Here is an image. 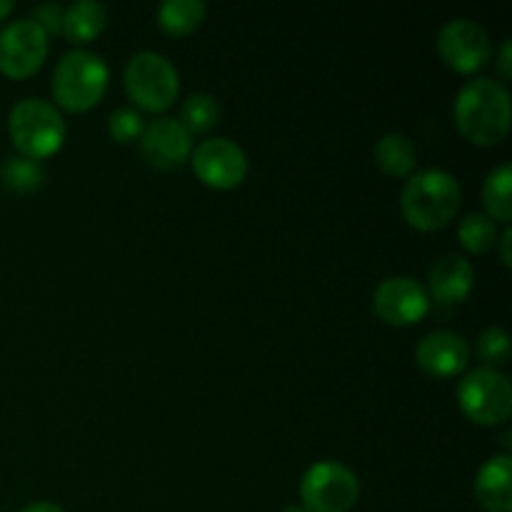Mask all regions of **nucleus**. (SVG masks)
<instances>
[{
  "label": "nucleus",
  "instance_id": "1",
  "mask_svg": "<svg viewBox=\"0 0 512 512\" xmlns=\"http://www.w3.org/2000/svg\"><path fill=\"white\" fill-rule=\"evenodd\" d=\"M455 123L478 145H495L510 130V93L493 78H473L455 95Z\"/></svg>",
  "mask_w": 512,
  "mask_h": 512
},
{
  "label": "nucleus",
  "instance_id": "2",
  "mask_svg": "<svg viewBox=\"0 0 512 512\" xmlns=\"http://www.w3.org/2000/svg\"><path fill=\"white\" fill-rule=\"evenodd\" d=\"M460 190L458 178L443 168H425L410 175L400 193V208L405 220L418 230H438L458 213Z\"/></svg>",
  "mask_w": 512,
  "mask_h": 512
},
{
  "label": "nucleus",
  "instance_id": "3",
  "mask_svg": "<svg viewBox=\"0 0 512 512\" xmlns=\"http://www.w3.org/2000/svg\"><path fill=\"white\" fill-rule=\"evenodd\" d=\"M108 65L98 53L85 48H73L55 63L53 88L55 100L68 110H88L103 98L108 88Z\"/></svg>",
  "mask_w": 512,
  "mask_h": 512
},
{
  "label": "nucleus",
  "instance_id": "4",
  "mask_svg": "<svg viewBox=\"0 0 512 512\" xmlns=\"http://www.w3.org/2000/svg\"><path fill=\"white\" fill-rule=\"evenodd\" d=\"M8 130L15 148L33 160L58 153L68 133L60 110L43 98L18 100L10 108Z\"/></svg>",
  "mask_w": 512,
  "mask_h": 512
},
{
  "label": "nucleus",
  "instance_id": "5",
  "mask_svg": "<svg viewBox=\"0 0 512 512\" xmlns=\"http://www.w3.org/2000/svg\"><path fill=\"white\" fill-rule=\"evenodd\" d=\"M130 100L143 110H165L178 98L180 78L175 65L155 50H140L128 60L123 73Z\"/></svg>",
  "mask_w": 512,
  "mask_h": 512
},
{
  "label": "nucleus",
  "instance_id": "6",
  "mask_svg": "<svg viewBox=\"0 0 512 512\" xmlns=\"http://www.w3.org/2000/svg\"><path fill=\"white\" fill-rule=\"evenodd\" d=\"M360 480L345 463L320 460L305 470L300 498L308 512H348L358 503Z\"/></svg>",
  "mask_w": 512,
  "mask_h": 512
},
{
  "label": "nucleus",
  "instance_id": "7",
  "mask_svg": "<svg viewBox=\"0 0 512 512\" xmlns=\"http://www.w3.org/2000/svg\"><path fill=\"white\" fill-rule=\"evenodd\" d=\"M458 403L470 420L498 425L512 410V385L498 368H475L458 383Z\"/></svg>",
  "mask_w": 512,
  "mask_h": 512
},
{
  "label": "nucleus",
  "instance_id": "8",
  "mask_svg": "<svg viewBox=\"0 0 512 512\" xmlns=\"http://www.w3.org/2000/svg\"><path fill=\"white\" fill-rule=\"evenodd\" d=\"M48 55V33L33 18H20L0 30V73L28 78Z\"/></svg>",
  "mask_w": 512,
  "mask_h": 512
},
{
  "label": "nucleus",
  "instance_id": "9",
  "mask_svg": "<svg viewBox=\"0 0 512 512\" xmlns=\"http://www.w3.org/2000/svg\"><path fill=\"white\" fill-rule=\"evenodd\" d=\"M440 58L458 73H473L488 63L493 53L490 35L478 20L453 18L438 33Z\"/></svg>",
  "mask_w": 512,
  "mask_h": 512
},
{
  "label": "nucleus",
  "instance_id": "10",
  "mask_svg": "<svg viewBox=\"0 0 512 512\" xmlns=\"http://www.w3.org/2000/svg\"><path fill=\"white\" fill-rule=\"evenodd\" d=\"M193 170L210 188L228 190L248 175V155L230 138L200 140L193 150Z\"/></svg>",
  "mask_w": 512,
  "mask_h": 512
},
{
  "label": "nucleus",
  "instance_id": "11",
  "mask_svg": "<svg viewBox=\"0 0 512 512\" xmlns=\"http://www.w3.org/2000/svg\"><path fill=\"white\" fill-rule=\"evenodd\" d=\"M373 308L388 325H413L430 310V293L410 275H390L375 288Z\"/></svg>",
  "mask_w": 512,
  "mask_h": 512
},
{
  "label": "nucleus",
  "instance_id": "12",
  "mask_svg": "<svg viewBox=\"0 0 512 512\" xmlns=\"http://www.w3.org/2000/svg\"><path fill=\"white\" fill-rule=\"evenodd\" d=\"M140 153L155 168H178L193 153V135L178 118L160 115L143 128Z\"/></svg>",
  "mask_w": 512,
  "mask_h": 512
},
{
  "label": "nucleus",
  "instance_id": "13",
  "mask_svg": "<svg viewBox=\"0 0 512 512\" xmlns=\"http://www.w3.org/2000/svg\"><path fill=\"white\" fill-rule=\"evenodd\" d=\"M415 360L433 378H455L470 363V345L455 330H433L420 338Z\"/></svg>",
  "mask_w": 512,
  "mask_h": 512
},
{
  "label": "nucleus",
  "instance_id": "14",
  "mask_svg": "<svg viewBox=\"0 0 512 512\" xmlns=\"http://www.w3.org/2000/svg\"><path fill=\"white\" fill-rule=\"evenodd\" d=\"M428 283L440 303H463L475 288V268L465 255H443L430 265Z\"/></svg>",
  "mask_w": 512,
  "mask_h": 512
},
{
  "label": "nucleus",
  "instance_id": "15",
  "mask_svg": "<svg viewBox=\"0 0 512 512\" xmlns=\"http://www.w3.org/2000/svg\"><path fill=\"white\" fill-rule=\"evenodd\" d=\"M512 458L493 455L475 475V498L488 512H512Z\"/></svg>",
  "mask_w": 512,
  "mask_h": 512
},
{
  "label": "nucleus",
  "instance_id": "16",
  "mask_svg": "<svg viewBox=\"0 0 512 512\" xmlns=\"http://www.w3.org/2000/svg\"><path fill=\"white\" fill-rule=\"evenodd\" d=\"M108 23V10L98 0H78L63 15V33L73 43H90L95 35L103 33Z\"/></svg>",
  "mask_w": 512,
  "mask_h": 512
},
{
  "label": "nucleus",
  "instance_id": "17",
  "mask_svg": "<svg viewBox=\"0 0 512 512\" xmlns=\"http://www.w3.org/2000/svg\"><path fill=\"white\" fill-rule=\"evenodd\" d=\"M415 145L408 135L403 133H385L375 143V163L385 170L388 175L403 178L415 168Z\"/></svg>",
  "mask_w": 512,
  "mask_h": 512
},
{
  "label": "nucleus",
  "instance_id": "18",
  "mask_svg": "<svg viewBox=\"0 0 512 512\" xmlns=\"http://www.w3.org/2000/svg\"><path fill=\"white\" fill-rule=\"evenodd\" d=\"M510 188H512L510 163H500L498 168H493L488 175H485L483 203H485V208H488L490 218L500 220V223H505V225H510V220H512Z\"/></svg>",
  "mask_w": 512,
  "mask_h": 512
},
{
  "label": "nucleus",
  "instance_id": "19",
  "mask_svg": "<svg viewBox=\"0 0 512 512\" xmlns=\"http://www.w3.org/2000/svg\"><path fill=\"white\" fill-rule=\"evenodd\" d=\"M205 10L203 0H163L158 5V23L173 35H188L203 23Z\"/></svg>",
  "mask_w": 512,
  "mask_h": 512
},
{
  "label": "nucleus",
  "instance_id": "20",
  "mask_svg": "<svg viewBox=\"0 0 512 512\" xmlns=\"http://www.w3.org/2000/svg\"><path fill=\"white\" fill-rule=\"evenodd\" d=\"M458 240L468 253L483 255L498 243V228L495 220L485 213H468L458 225Z\"/></svg>",
  "mask_w": 512,
  "mask_h": 512
},
{
  "label": "nucleus",
  "instance_id": "21",
  "mask_svg": "<svg viewBox=\"0 0 512 512\" xmlns=\"http://www.w3.org/2000/svg\"><path fill=\"white\" fill-rule=\"evenodd\" d=\"M0 178H3L5 188L13 190V193H30V190H38L43 185L45 170L38 160L15 155L3 163Z\"/></svg>",
  "mask_w": 512,
  "mask_h": 512
},
{
  "label": "nucleus",
  "instance_id": "22",
  "mask_svg": "<svg viewBox=\"0 0 512 512\" xmlns=\"http://www.w3.org/2000/svg\"><path fill=\"white\" fill-rule=\"evenodd\" d=\"M220 118V103L210 93H193L183 100L180 108V123L188 128V133H205L213 128Z\"/></svg>",
  "mask_w": 512,
  "mask_h": 512
},
{
  "label": "nucleus",
  "instance_id": "23",
  "mask_svg": "<svg viewBox=\"0 0 512 512\" xmlns=\"http://www.w3.org/2000/svg\"><path fill=\"white\" fill-rule=\"evenodd\" d=\"M475 350H478L480 360H483V363H488L485 368H495V365L508 363V358H510L508 330L498 328V325H493V328H485L483 333H480Z\"/></svg>",
  "mask_w": 512,
  "mask_h": 512
},
{
  "label": "nucleus",
  "instance_id": "24",
  "mask_svg": "<svg viewBox=\"0 0 512 512\" xmlns=\"http://www.w3.org/2000/svg\"><path fill=\"white\" fill-rule=\"evenodd\" d=\"M143 128H145V123H143V115H140V110L128 108V105H123V108H115L108 118V133L113 135L118 143H130V140L140 138V135H143Z\"/></svg>",
  "mask_w": 512,
  "mask_h": 512
},
{
  "label": "nucleus",
  "instance_id": "25",
  "mask_svg": "<svg viewBox=\"0 0 512 512\" xmlns=\"http://www.w3.org/2000/svg\"><path fill=\"white\" fill-rule=\"evenodd\" d=\"M63 15L65 10L58 3H43L35 8L33 20L45 33H63Z\"/></svg>",
  "mask_w": 512,
  "mask_h": 512
},
{
  "label": "nucleus",
  "instance_id": "26",
  "mask_svg": "<svg viewBox=\"0 0 512 512\" xmlns=\"http://www.w3.org/2000/svg\"><path fill=\"white\" fill-rule=\"evenodd\" d=\"M510 50H512V43H510V40H505L503 48H500V60H498V68H500V75H503V78H510V75H512Z\"/></svg>",
  "mask_w": 512,
  "mask_h": 512
},
{
  "label": "nucleus",
  "instance_id": "27",
  "mask_svg": "<svg viewBox=\"0 0 512 512\" xmlns=\"http://www.w3.org/2000/svg\"><path fill=\"white\" fill-rule=\"evenodd\" d=\"M510 240H512V230H510V225H505V230H503V235H500V253H503V263L508 265L510 268Z\"/></svg>",
  "mask_w": 512,
  "mask_h": 512
},
{
  "label": "nucleus",
  "instance_id": "28",
  "mask_svg": "<svg viewBox=\"0 0 512 512\" xmlns=\"http://www.w3.org/2000/svg\"><path fill=\"white\" fill-rule=\"evenodd\" d=\"M20 512H65V510L60 508V505H55V503H33V505H28V508H23Z\"/></svg>",
  "mask_w": 512,
  "mask_h": 512
},
{
  "label": "nucleus",
  "instance_id": "29",
  "mask_svg": "<svg viewBox=\"0 0 512 512\" xmlns=\"http://www.w3.org/2000/svg\"><path fill=\"white\" fill-rule=\"evenodd\" d=\"M13 8H15L13 0H0V20L8 18V13H10V10H13Z\"/></svg>",
  "mask_w": 512,
  "mask_h": 512
},
{
  "label": "nucleus",
  "instance_id": "30",
  "mask_svg": "<svg viewBox=\"0 0 512 512\" xmlns=\"http://www.w3.org/2000/svg\"><path fill=\"white\" fill-rule=\"evenodd\" d=\"M283 512H308V510H305L303 505H288Z\"/></svg>",
  "mask_w": 512,
  "mask_h": 512
}]
</instances>
